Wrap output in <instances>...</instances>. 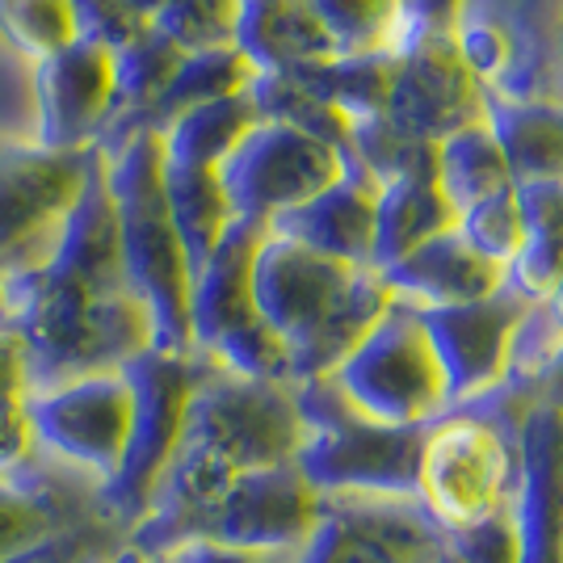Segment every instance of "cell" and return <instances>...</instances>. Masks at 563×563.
Masks as SVG:
<instances>
[{"label": "cell", "mask_w": 563, "mask_h": 563, "mask_svg": "<svg viewBox=\"0 0 563 563\" xmlns=\"http://www.w3.org/2000/svg\"><path fill=\"white\" fill-rule=\"evenodd\" d=\"M0 320L22 332L34 387L122 371L156 350L143 303L126 290L106 156L93 147L80 198L34 261L0 269Z\"/></svg>", "instance_id": "cell-1"}, {"label": "cell", "mask_w": 563, "mask_h": 563, "mask_svg": "<svg viewBox=\"0 0 563 563\" xmlns=\"http://www.w3.org/2000/svg\"><path fill=\"white\" fill-rule=\"evenodd\" d=\"M253 299L261 320L286 345L290 383H307L329 378L345 362L391 307V290L378 269L341 265L265 232L253 257Z\"/></svg>", "instance_id": "cell-2"}, {"label": "cell", "mask_w": 563, "mask_h": 563, "mask_svg": "<svg viewBox=\"0 0 563 563\" xmlns=\"http://www.w3.org/2000/svg\"><path fill=\"white\" fill-rule=\"evenodd\" d=\"M106 186L118 214L122 278L152 320L156 350H189V257L165 202V147L161 131H140L106 156Z\"/></svg>", "instance_id": "cell-3"}, {"label": "cell", "mask_w": 563, "mask_h": 563, "mask_svg": "<svg viewBox=\"0 0 563 563\" xmlns=\"http://www.w3.org/2000/svg\"><path fill=\"white\" fill-rule=\"evenodd\" d=\"M303 412V446L295 467L324 505L421 500V454L429 429H391L362 417L329 378L295 383Z\"/></svg>", "instance_id": "cell-4"}, {"label": "cell", "mask_w": 563, "mask_h": 563, "mask_svg": "<svg viewBox=\"0 0 563 563\" xmlns=\"http://www.w3.org/2000/svg\"><path fill=\"white\" fill-rule=\"evenodd\" d=\"M265 223L235 219L189 286V350L228 375L290 383L286 345L261 320L253 299V257Z\"/></svg>", "instance_id": "cell-5"}, {"label": "cell", "mask_w": 563, "mask_h": 563, "mask_svg": "<svg viewBox=\"0 0 563 563\" xmlns=\"http://www.w3.org/2000/svg\"><path fill=\"white\" fill-rule=\"evenodd\" d=\"M329 383L362 417L391 429H429L450 412V391L417 307L396 303L345 353Z\"/></svg>", "instance_id": "cell-6"}, {"label": "cell", "mask_w": 563, "mask_h": 563, "mask_svg": "<svg viewBox=\"0 0 563 563\" xmlns=\"http://www.w3.org/2000/svg\"><path fill=\"white\" fill-rule=\"evenodd\" d=\"M181 446L207 454L228 475L295 463L303 446V412L295 383L228 375L202 362Z\"/></svg>", "instance_id": "cell-7"}, {"label": "cell", "mask_w": 563, "mask_h": 563, "mask_svg": "<svg viewBox=\"0 0 563 563\" xmlns=\"http://www.w3.org/2000/svg\"><path fill=\"white\" fill-rule=\"evenodd\" d=\"M131 383V438L118 475L97 493L101 509L114 517L118 526H135L143 509L165 479L168 463L186 442L189 399L202 378V357L198 353H165L147 350L135 362L122 366Z\"/></svg>", "instance_id": "cell-8"}, {"label": "cell", "mask_w": 563, "mask_h": 563, "mask_svg": "<svg viewBox=\"0 0 563 563\" xmlns=\"http://www.w3.org/2000/svg\"><path fill=\"white\" fill-rule=\"evenodd\" d=\"M514 500V433L454 408L429 424L421 454V509L433 526L459 530L509 509Z\"/></svg>", "instance_id": "cell-9"}, {"label": "cell", "mask_w": 563, "mask_h": 563, "mask_svg": "<svg viewBox=\"0 0 563 563\" xmlns=\"http://www.w3.org/2000/svg\"><path fill=\"white\" fill-rule=\"evenodd\" d=\"M131 408V383L122 371L64 378L25 396L38 454L68 467L71 475H85L93 488H106L122 467Z\"/></svg>", "instance_id": "cell-10"}, {"label": "cell", "mask_w": 563, "mask_h": 563, "mask_svg": "<svg viewBox=\"0 0 563 563\" xmlns=\"http://www.w3.org/2000/svg\"><path fill=\"white\" fill-rule=\"evenodd\" d=\"M341 177L345 156L336 147L269 118H257L219 165V186L232 202V214L253 223H269L282 211L303 207Z\"/></svg>", "instance_id": "cell-11"}, {"label": "cell", "mask_w": 563, "mask_h": 563, "mask_svg": "<svg viewBox=\"0 0 563 563\" xmlns=\"http://www.w3.org/2000/svg\"><path fill=\"white\" fill-rule=\"evenodd\" d=\"M89 152H47L38 143L0 140V269L34 261L59 219L80 198Z\"/></svg>", "instance_id": "cell-12"}, {"label": "cell", "mask_w": 563, "mask_h": 563, "mask_svg": "<svg viewBox=\"0 0 563 563\" xmlns=\"http://www.w3.org/2000/svg\"><path fill=\"white\" fill-rule=\"evenodd\" d=\"M526 307L530 299H521L517 290L505 286L493 299H479V303L421 311L424 332H429L433 353L442 362V375H446L450 412L479 404L509 383V350H514V332Z\"/></svg>", "instance_id": "cell-13"}, {"label": "cell", "mask_w": 563, "mask_h": 563, "mask_svg": "<svg viewBox=\"0 0 563 563\" xmlns=\"http://www.w3.org/2000/svg\"><path fill=\"white\" fill-rule=\"evenodd\" d=\"M324 496L295 463L240 471L214 509L211 539L253 551H303L324 526Z\"/></svg>", "instance_id": "cell-14"}, {"label": "cell", "mask_w": 563, "mask_h": 563, "mask_svg": "<svg viewBox=\"0 0 563 563\" xmlns=\"http://www.w3.org/2000/svg\"><path fill=\"white\" fill-rule=\"evenodd\" d=\"M114 106V51L76 38L34 64V143L47 152L97 147Z\"/></svg>", "instance_id": "cell-15"}, {"label": "cell", "mask_w": 563, "mask_h": 563, "mask_svg": "<svg viewBox=\"0 0 563 563\" xmlns=\"http://www.w3.org/2000/svg\"><path fill=\"white\" fill-rule=\"evenodd\" d=\"M383 118L429 147L484 118V89L459 59L454 38H424L399 51Z\"/></svg>", "instance_id": "cell-16"}, {"label": "cell", "mask_w": 563, "mask_h": 563, "mask_svg": "<svg viewBox=\"0 0 563 563\" xmlns=\"http://www.w3.org/2000/svg\"><path fill=\"white\" fill-rule=\"evenodd\" d=\"M521 563H563V408L530 404L514 424V500Z\"/></svg>", "instance_id": "cell-17"}, {"label": "cell", "mask_w": 563, "mask_h": 563, "mask_svg": "<svg viewBox=\"0 0 563 563\" xmlns=\"http://www.w3.org/2000/svg\"><path fill=\"white\" fill-rule=\"evenodd\" d=\"M383 282L396 303H408L417 311H438V307H463L493 299L496 290L509 286V269L475 253L459 228H446L433 240L417 244L408 257L383 269Z\"/></svg>", "instance_id": "cell-18"}, {"label": "cell", "mask_w": 563, "mask_h": 563, "mask_svg": "<svg viewBox=\"0 0 563 563\" xmlns=\"http://www.w3.org/2000/svg\"><path fill=\"white\" fill-rule=\"evenodd\" d=\"M375 181L362 177L357 168H345L341 181L307 198L303 207L282 211L265 223V232L282 235L290 244H303L320 257H332L341 265L375 269Z\"/></svg>", "instance_id": "cell-19"}, {"label": "cell", "mask_w": 563, "mask_h": 563, "mask_svg": "<svg viewBox=\"0 0 563 563\" xmlns=\"http://www.w3.org/2000/svg\"><path fill=\"white\" fill-rule=\"evenodd\" d=\"M235 51L253 71H295L336 59V47L307 0H240Z\"/></svg>", "instance_id": "cell-20"}, {"label": "cell", "mask_w": 563, "mask_h": 563, "mask_svg": "<svg viewBox=\"0 0 563 563\" xmlns=\"http://www.w3.org/2000/svg\"><path fill=\"white\" fill-rule=\"evenodd\" d=\"M454 228V211L442 198L433 173H404L375 189V265L378 274L399 257H408L417 244Z\"/></svg>", "instance_id": "cell-21"}, {"label": "cell", "mask_w": 563, "mask_h": 563, "mask_svg": "<svg viewBox=\"0 0 563 563\" xmlns=\"http://www.w3.org/2000/svg\"><path fill=\"white\" fill-rule=\"evenodd\" d=\"M484 118L517 181H563V101L484 97Z\"/></svg>", "instance_id": "cell-22"}, {"label": "cell", "mask_w": 563, "mask_h": 563, "mask_svg": "<svg viewBox=\"0 0 563 563\" xmlns=\"http://www.w3.org/2000/svg\"><path fill=\"white\" fill-rule=\"evenodd\" d=\"M521 249L509 261V290L539 303L563 274V181H517Z\"/></svg>", "instance_id": "cell-23"}, {"label": "cell", "mask_w": 563, "mask_h": 563, "mask_svg": "<svg viewBox=\"0 0 563 563\" xmlns=\"http://www.w3.org/2000/svg\"><path fill=\"white\" fill-rule=\"evenodd\" d=\"M433 181L450 202L454 219L475 202L514 189V173L505 165V152L496 143L488 118H475L467 126L450 131L442 143H433Z\"/></svg>", "instance_id": "cell-24"}, {"label": "cell", "mask_w": 563, "mask_h": 563, "mask_svg": "<svg viewBox=\"0 0 563 563\" xmlns=\"http://www.w3.org/2000/svg\"><path fill=\"white\" fill-rule=\"evenodd\" d=\"M165 202L189 257V274H198L207 265V257L219 249V240L228 235V228L235 223L232 202L219 186V173L165 161Z\"/></svg>", "instance_id": "cell-25"}, {"label": "cell", "mask_w": 563, "mask_h": 563, "mask_svg": "<svg viewBox=\"0 0 563 563\" xmlns=\"http://www.w3.org/2000/svg\"><path fill=\"white\" fill-rule=\"evenodd\" d=\"M257 122V110L249 93L223 97L211 106H198L189 114L173 118L161 126V147H165L168 165H189V168H214L232 156V147L244 140V131Z\"/></svg>", "instance_id": "cell-26"}, {"label": "cell", "mask_w": 563, "mask_h": 563, "mask_svg": "<svg viewBox=\"0 0 563 563\" xmlns=\"http://www.w3.org/2000/svg\"><path fill=\"white\" fill-rule=\"evenodd\" d=\"M253 64L240 55V51H198V55H181V64L173 71V80L165 85V93L152 110V126L161 131L173 118L189 114L198 106H211L223 97L249 93L253 85Z\"/></svg>", "instance_id": "cell-27"}, {"label": "cell", "mask_w": 563, "mask_h": 563, "mask_svg": "<svg viewBox=\"0 0 563 563\" xmlns=\"http://www.w3.org/2000/svg\"><path fill=\"white\" fill-rule=\"evenodd\" d=\"M249 101L257 118H269V122H286L295 131H303L311 140L329 143L345 156V143H350V122L341 110H332L329 101L303 89L290 71H257L253 85H249Z\"/></svg>", "instance_id": "cell-28"}, {"label": "cell", "mask_w": 563, "mask_h": 563, "mask_svg": "<svg viewBox=\"0 0 563 563\" xmlns=\"http://www.w3.org/2000/svg\"><path fill=\"white\" fill-rule=\"evenodd\" d=\"M341 59L404 51L399 0H307Z\"/></svg>", "instance_id": "cell-29"}, {"label": "cell", "mask_w": 563, "mask_h": 563, "mask_svg": "<svg viewBox=\"0 0 563 563\" xmlns=\"http://www.w3.org/2000/svg\"><path fill=\"white\" fill-rule=\"evenodd\" d=\"M147 22L181 55L232 51L235 25H240V0H161Z\"/></svg>", "instance_id": "cell-30"}, {"label": "cell", "mask_w": 563, "mask_h": 563, "mask_svg": "<svg viewBox=\"0 0 563 563\" xmlns=\"http://www.w3.org/2000/svg\"><path fill=\"white\" fill-rule=\"evenodd\" d=\"M0 34L9 38V47L22 51L30 64H38L80 38L68 0H0Z\"/></svg>", "instance_id": "cell-31"}, {"label": "cell", "mask_w": 563, "mask_h": 563, "mask_svg": "<svg viewBox=\"0 0 563 563\" xmlns=\"http://www.w3.org/2000/svg\"><path fill=\"white\" fill-rule=\"evenodd\" d=\"M64 521H71V517H64V509H55L47 493H38L30 484V471L22 479H0V563L30 551L34 542L47 539Z\"/></svg>", "instance_id": "cell-32"}, {"label": "cell", "mask_w": 563, "mask_h": 563, "mask_svg": "<svg viewBox=\"0 0 563 563\" xmlns=\"http://www.w3.org/2000/svg\"><path fill=\"white\" fill-rule=\"evenodd\" d=\"M454 228H459V235L467 240L475 253H484L488 261L509 269V261L521 249V211H517L514 189L493 194V198L467 207V211L454 219Z\"/></svg>", "instance_id": "cell-33"}, {"label": "cell", "mask_w": 563, "mask_h": 563, "mask_svg": "<svg viewBox=\"0 0 563 563\" xmlns=\"http://www.w3.org/2000/svg\"><path fill=\"white\" fill-rule=\"evenodd\" d=\"M122 534H126V526H118L106 509H97V514H80L64 521L59 530H51L47 539H38L30 551L13 555L9 563H85L106 542L122 539Z\"/></svg>", "instance_id": "cell-34"}, {"label": "cell", "mask_w": 563, "mask_h": 563, "mask_svg": "<svg viewBox=\"0 0 563 563\" xmlns=\"http://www.w3.org/2000/svg\"><path fill=\"white\" fill-rule=\"evenodd\" d=\"M446 547L459 563H521L517 526L509 509L484 517V521H471V526H459V530H446Z\"/></svg>", "instance_id": "cell-35"}, {"label": "cell", "mask_w": 563, "mask_h": 563, "mask_svg": "<svg viewBox=\"0 0 563 563\" xmlns=\"http://www.w3.org/2000/svg\"><path fill=\"white\" fill-rule=\"evenodd\" d=\"M68 4L76 18V34L110 51H122L147 30V18L131 0H68Z\"/></svg>", "instance_id": "cell-36"}, {"label": "cell", "mask_w": 563, "mask_h": 563, "mask_svg": "<svg viewBox=\"0 0 563 563\" xmlns=\"http://www.w3.org/2000/svg\"><path fill=\"white\" fill-rule=\"evenodd\" d=\"M38 438L25 412V399L0 404V479H22L25 471L38 467Z\"/></svg>", "instance_id": "cell-37"}, {"label": "cell", "mask_w": 563, "mask_h": 563, "mask_svg": "<svg viewBox=\"0 0 563 563\" xmlns=\"http://www.w3.org/2000/svg\"><path fill=\"white\" fill-rule=\"evenodd\" d=\"M404 9V47L424 38H450L463 0H399Z\"/></svg>", "instance_id": "cell-38"}, {"label": "cell", "mask_w": 563, "mask_h": 563, "mask_svg": "<svg viewBox=\"0 0 563 563\" xmlns=\"http://www.w3.org/2000/svg\"><path fill=\"white\" fill-rule=\"evenodd\" d=\"M30 391H34V375H30V353H25L22 332L9 320H0V404L25 399Z\"/></svg>", "instance_id": "cell-39"}, {"label": "cell", "mask_w": 563, "mask_h": 563, "mask_svg": "<svg viewBox=\"0 0 563 563\" xmlns=\"http://www.w3.org/2000/svg\"><path fill=\"white\" fill-rule=\"evenodd\" d=\"M181 563H303V551H253L232 542H194L181 551Z\"/></svg>", "instance_id": "cell-40"}, {"label": "cell", "mask_w": 563, "mask_h": 563, "mask_svg": "<svg viewBox=\"0 0 563 563\" xmlns=\"http://www.w3.org/2000/svg\"><path fill=\"white\" fill-rule=\"evenodd\" d=\"M505 387H517V391L526 396V404H551V408H563V345L551 353L526 383H505Z\"/></svg>", "instance_id": "cell-41"}, {"label": "cell", "mask_w": 563, "mask_h": 563, "mask_svg": "<svg viewBox=\"0 0 563 563\" xmlns=\"http://www.w3.org/2000/svg\"><path fill=\"white\" fill-rule=\"evenodd\" d=\"M542 303V311L551 316V324H555V332L563 336V274H560V282L547 290V299H539Z\"/></svg>", "instance_id": "cell-42"}, {"label": "cell", "mask_w": 563, "mask_h": 563, "mask_svg": "<svg viewBox=\"0 0 563 563\" xmlns=\"http://www.w3.org/2000/svg\"><path fill=\"white\" fill-rule=\"evenodd\" d=\"M131 4H135V9H140L143 18H152V13H156V4H161V0H131Z\"/></svg>", "instance_id": "cell-43"}, {"label": "cell", "mask_w": 563, "mask_h": 563, "mask_svg": "<svg viewBox=\"0 0 563 563\" xmlns=\"http://www.w3.org/2000/svg\"><path fill=\"white\" fill-rule=\"evenodd\" d=\"M143 563H181V555H165V560H143Z\"/></svg>", "instance_id": "cell-44"}]
</instances>
